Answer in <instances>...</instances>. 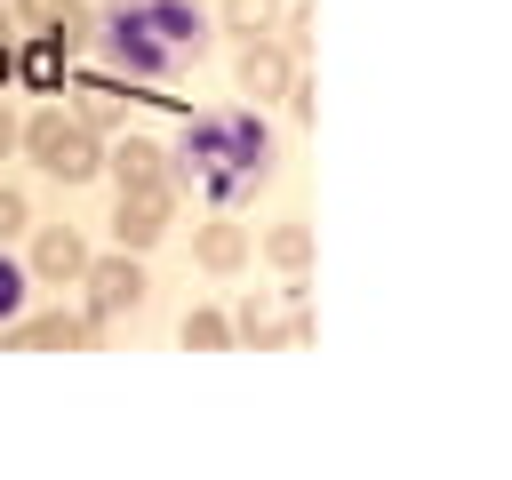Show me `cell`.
I'll use <instances>...</instances> for the list:
<instances>
[{"instance_id":"cell-1","label":"cell","mask_w":512,"mask_h":480,"mask_svg":"<svg viewBox=\"0 0 512 480\" xmlns=\"http://www.w3.org/2000/svg\"><path fill=\"white\" fill-rule=\"evenodd\" d=\"M264 176H272V128L256 112H192L168 144V184L200 192L216 208L248 200Z\"/></svg>"},{"instance_id":"cell-2","label":"cell","mask_w":512,"mask_h":480,"mask_svg":"<svg viewBox=\"0 0 512 480\" xmlns=\"http://www.w3.org/2000/svg\"><path fill=\"white\" fill-rule=\"evenodd\" d=\"M96 48L128 80H176L216 48L200 0H96Z\"/></svg>"},{"instance_id":"cell-3","label":"cell","mask_w":512,"mask_h":480,"mask_svg":"<svg viewBox=\"0 0 512 480\" xmlns=\"http://www.w3.org/2000/svg\"><path fill=\"white\" fill-rule=\"evenodd\" d=\"M24 152H32L56 184H88V176H104V136H96V128H80L64 104H48V112H32V120H24Z\"/></svg>"},{"instance_id":"cell-4","label":"cell","mask_w":512,"mask_h":480,"mask_svg":"<svg viewBox=\"0 0 512 480\" xmlns=\"http://www.w3.org/2000/svg\"><path fill=\"white\" fill-rule=\"evenodd\" d=\"M80 288H88V320H120V312H136V304L152 296V280H144V264H136L128 248H120V256H88Z\"/></svg>"},{"instance_id":"cell-5","label":"cell","mask_w":512,"mask_h":480,"mask_svg":"<svg viewBox=\"0 0 512 480\" xmlns=\"http://www.w3.org/2000/svg\"><path fill=\"white\" fill-rule=\"evenodd\" d=\"M168 224H176V184H136V192H120V208H112V240H120L128 256H144Z\"/></svg>"},{"instance_id":"cell-6","label":"cell","mask_w":512,"mask_h":480,"mask_svg":"<svg viewBox=\"0 0 512 480\" xmlns=\"http://www.w3.org/2000/svg\"><path fill=\"white\" fill-rule=\"evenodd\" d=\"M0 344H16V352H88V344H104V320H88V312H40V320H8Z\"/></svg>"},{"instance_id":"cell-7","label":"cell","mask_w":512,"mask_h":480,"mask_svg":"<svg viewBox=\"0 0 512 480\" xmlns=\"http://www.w3.org/2000/svg\"><path fill=\"white\" fill-rule=\"evenodd\" d=\"M8 8H16L24 32H56L72 56L96 40V0H8Z\"/></svg>"},{"instance_id":"cell-8","label":"cell","mask_w":512,"mask_h":480,"mask_svg":"<svg viewBox=\"0 0 512 480\" xmlns=\"http://www.w3.org/2000/svg\"><path fill=\"white\" fill-rule=\"evenodd\" d=\"M288 72H296V56H288L272 32H264V40H240V64H232L240 96H256V104H264V96H280V88H288Z\"/></svg>"},{"instance_id":"cell-9","label":"cell","mask_w":512,"mask_h":480,"mask_svg":"<svg viewBox=\"0 0 512 480\" xmlns=\"http://www.w3.org/2000/svg\"><path fill=\"white\" fill-rule=\"evenodd\" d=\"M104 176H112L120 192H136V184H168V144H152V136H120V144H104Z\"/></svg>"},{"instance_id":"cell-10","label":"cell","mask_w":512,"mask_h":480,"mask_svg":"<svg viewBox=\"0 0 512 480\" xmlns=\"http://www.w3.org/2000/svg\"><path fill=\"white\" fill-rule=\"evenodd\" d=\"M80 272H88V240H80L72 224H48V232L32 240V280L64 288V280H80Z\"/></svg>"},{"instance_id":"cell-11","label":"cell","mask_w":512,"mask_h":480,"mask_svg":"<svg viewBox=\"0 0 512 480\" xmlns=\"http://www.w3.org/2000/svg\"><path fill=\"white\" fill-rule=\"evenodd\" d=\"M64 64H72V48L56 32H24L16 40V80L24 88H64Z\"/></svg>"},{"instance_id":"cell-12","label":"cell","mask_w":512,"mask_h":480,"mask_svg":"<svg viewBox=\"0 0 512 480\" xmlns=\"http://www.w3.org/2000/svg\"><path fill=\"white\" fill-rule=\"evenodd\" d=\"M192 256H200V272H240V264H248V224L208 216V224L192 232Z\"/></svg>"},{"instance_id":"cell-13","label":"cell","mask_w":512,"mask_h":480,"mask_svg":"<svg viewBox=\"0 0 512 480\" xmlns=\"http://www.w3.org/2000/svg\"><path fill=\"white\" fill-rule=\"evenodd\" d=\"M72 120L96 128V136H112V128H120V88H112V80H80V88H72Z\"/></svg>"},{"instance_id":"cell-14","label":"cell","mask_w":512,"mask_h":480,"mask_svg":"<svg viewBox=\"0 0 512 480\" xmlns=\"http://www.w3.org/2000/svg\"><path fill=\"white\" fill-rule=\"evenodd\" d=\"M280 8H288V0H216V24H224L232 40H264V32L280 24Z\"/></svg>"},{"instance_id":"cell-15","label":"cell","mask_w":512,"mask_h":480,"mask_svg":"<svg viewBox=\"0 0 512 480\" xmlns=\"http://www.w3.org/2000/svg\"><path fill=\"white\" fill-rule=\"evenodd\" d=\"M264 256H272L280 272H304V264H312V224H296V216L272 224V232H264Z\"/></svg>"},{"instance_id":"cell-16","label":"cell","mask_w":512,"mask_h":480,"mask_svg":"<svg viewBox=\"0 0 512 480\" xmlns=\"http://www.w3.org/2000/svg\"><path fill=\"white\" fill-rule=\"evenodd\" d=\"M232 336H240V344H256V352H272V344H280V312H272L264 296H240V312H232Z\"/></svg>"},{"instance_id":"cell-17","label":"cell","mask_w":512,"mask_h":480,"mask_svg":"<svg viewBox=\"0 0 512 480\" xmlns=\"http://www.w3.org/2000/svg\"><path fill=\"white\" fill-rule=\"evenodd\" d=\"M312 32H320V16H312V0H288V8H280V24H272V40H280V48L296 56V64L312 56Z\"/></svg>"},{"instance_id":"cell-18","label":"cell","mask_w":512,"mask_h":480,"mask_svg":"<svg viewBox=\"0 0 512 480\" xmlns=\"http://www.w3.org/2000/svg\"><path fill=\"white\" fill-rule=\"evenodd\" d=\"M224 344H232V312L192 304V312H184V352H224Z\"/></svg>"},{"instance_id":"cell-19","label":"cell","mask_w":512,"mask_h":480,"mask_svg":"<svg viewBox=\"0 0 512 480\" xmlns=\"http://www.w3.org/2000/svg\"><path fill=\"white\" fill-rule=\"evenodd\" d=\"M24 296H32V264H8V256H0V328L24 312Z\"/></svg>"},{"instance_id":"cell-20","label":"cell","mask_w":512,"mask_h":480,"mask_svg":"<svg viewBox=\"0 0 512 480\" xmlns=\"http://www.w3.org/2000/svg\"><path fill=\"white\" fill-rule=\"evenodd\" d=\"M280 104H288V120H312V104H320V88H312V72H304V64L288 72V88H280Z\"/></svg>"},{"instance_id":"cell-21","label":"cell","mask_w":512,"mask_h":480,"mask_svg":"<svg viewBox=\"0 0 512 480\" xmlns=\"http://www.w3.org/2000/svg\"><path fill=\"white\" fill-rule=\"evenodd\" d=\"M24 224H32V208H24V192H16V184H0V240H16Z\"/></svg>"},{"instance_id":"cell-22","label":"cell","mask_w":512,"mask_h":480,"mask_svg":"<svg viewBox=\"0 0 512 480\" xmlns=\"http://www.w3.org/2000/svg\"><path fill=\"white\" fill-rule=\"evenodd\" d=\"M16 144H24V120H16V112H8V104H0V160H8V152H16Z\"/></svg>"},{"instance_id":"cell-23","label":"cell","mask_w":512,"mask_h":480,"mask_svg":"<svg viewBox=\"0 0 512 480\" xmlns=\"http://www.w3.org/2000/svg\"><path fill=\"white\" fill-rule=\"evenodd\" d=\"M8 80H16V40L0 32V88H8Z\"/></svg>"},{"instance_id":"cell-24","label":"cell","mask_w":512,"mask_h":480,"mask_svg":"<svg viewBox=\"0 0 512 480\" xmlns=\"http://www.w3.org/2000/svg\"><path fill=\"white\" fill-rule=\"evenodd\" d=\"M8 24H16V8H8V0H0V32H8Z\"/></svg>"}]
</instances>
